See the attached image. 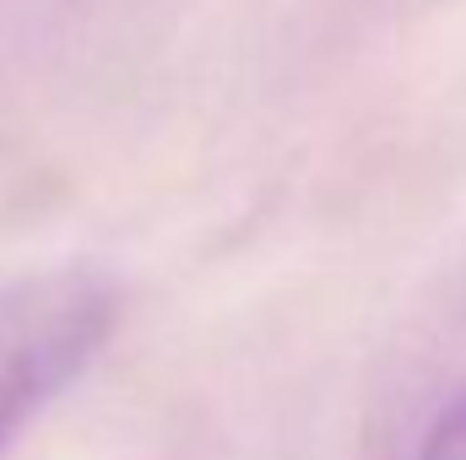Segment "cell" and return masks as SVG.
<instances>
[{
  "label": "cell",
  "instance_id": "6da1fadb",
  "mask_svg": "<svg viewBox=\"0 0 466 460\" xmlns=\"http://www.w3.org/2000/svg\"><path fill=\"white\" fill-rule=\"evenodd\" d=\"M125 293L109 271L49 265L0 282V455L109 346Z\"/></svg>",
  "mask_w": 466,
  "mask_h": 460
},
{
  "label": "cell",
  "instance_id": "7a4b0ae2",
  "mask_svg": "<svg viewBox=\"0 0 466 460\" xmlns=\"http://www.w3.org/2000/svg\"><path fill=\"white\" fill-rule=\"evenodd\" d=\"M418 460H466V390L429 423Z\"/></svg>",
  "mask_w": 466,
  "mask_h": 460
}]
</instances>
